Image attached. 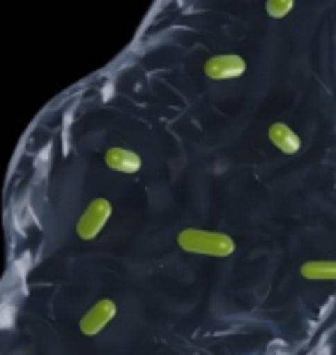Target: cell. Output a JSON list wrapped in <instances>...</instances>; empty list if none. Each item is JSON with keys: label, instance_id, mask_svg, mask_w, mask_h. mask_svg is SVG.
I'll return each mask as SVG.
<instances>
[{"label": "cell", "instance_id": "obj_1", "mask_svg": "<svg viewBox=\"0 0 336 355\" xmlns=\"http://www.w3.org/2000/svg\"><path fill=\"white\" fill-rule=\"evenodd\" d=\"M175 243L184 254H196V257L228 259L238 252V243L233 236L210 229H182L175 236Z\"/></svg>", "mask_w": 336, "mask_h": 355}, {"label": "cell", "instance_id": "obj_2", "mask_svg": "<svg viewBox=\"0 0 336 355\" xmlns=\"http://www.w3.org/2000/svg\"><path fill=\"white\" fill-rule=\"evenodd\" d=\"M111 217H113V203L109 198L106 196L92 198V201L85 205V210L81 212V217H78V222H76L74 231H76L78 240H85V243L97 240L99 233L106 229V224H109Z\"/></svg>", "mask_w": 336, "mask_h": 355}, {"label": "cell", "instance_id": "obj_3", "mask_svg": "<svg viewBox=\"0 0 336 355\" xmlns=\"http://www.w3.org/2000/svg\"><path fill=\"white\" fill-rule=\"evenodd\" d=\"M116 316H118L116 300H113V297H99V300L81 316L78 332H81L83 337H97L116 321Z\"/></svg>", "mask_w": 336, "mask_h": 355}, {"label": "cell", "instance_id": "obj_4", "mask_svg": "<svg viewBox=\"0 0 336 355\" xmlns=\"http://www.w3.org/2000/svg\"><path fill=\"white\" fill-rule=\"evenodd\" d=\"M247 72V60L240 53L210 55L203 62V74L212 81H233Z\"/></svg>", "mask_w": 336, "mask_h": 355}, {"label": "cell", "instance_id": "obj_5", "mask_svg": "<svg viewBox=\"0 0 336 355\" xmlns=\"http://www.w3.org/2000/svg\"><path fill=\"white\" fill-rule=\"evenodd\" d=\"M267 139L278 153L290 155V157L302 150V137H299L285 120H274V123L267 127Z\"/></svg>", "mask_w": 336, "mask_h": 355}, {"label": "cell", "instance_id": "obj_6", "mask_svg": "<svg viewBox=\"0 0 336 355\" xmlns=\"http://www.w3.org/2000/svg\"><path fill=\"white\" fill-rule=\"evenodd\" d=\"M104 164L116 173L134 175L143 168V157L136 150H132V148L113 146L104 153Z\"/></svg>", "mask_w": 336, "mask_h": 355}, {"label": "cell", "instance_id": "obj_7", "mask_svg": "<svg viewBox=\"0 0 336 355\" xmlns=\"http://www.w3.org/2000/svg\"><path fill=\"white\" fill-rule=\"evenodd\" d=\"M299 277L306 282H336V259H313L299 266Z\"/></svg>", "mask_w": 336, "mask_h": 355}, {"label": "cell", "instance_id": "obj_8", "mask_svg": "<svg viewBox=\"0 0 336 355\" xmlns=\"http://www.w3.org/2000/svg\"><path fill=\"white\" fill-rule=\"evenodd\" d=\"M292 10H295V3H292V0H269V3H265V12L272 19L288 17Z\"/></svg>", "mask_w": 336, "mask_h": 355}]
</instances>
